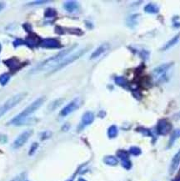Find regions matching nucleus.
<instances>
[{
    "instance_id": "obj_1",
    "label": "nucleus",
    "mask_w": 180,
    "mask_h": 181,
    "mask_svg": "<svg viewBox=\"0 0 180 181\" xmlns=\"http://www.w3.org/2000/svg\"><path fill=\"white\" fill-rule=\"evenodd\" d=\"M74 47L75 46H74V47H71V48L66 49V50H64V51H62V52L56 54L55 56L45 60L44 62H43L42 64H40L38 66H37L36 68H34L32 73L33 74H38V73L49 71V70H55V68L66 59V57H68V53H70V52L73 50V49Z\"/></svg>"
},
{
    "instance_id": "obj_2",
    "label": "nucleus",
    "mask_w": 180,
    "mask_h": 181,
    "mask_svg": "<svg viewBox=\"0 0 180 181\" xmlns=\"http://www.w3.org/2000/svg\"><path fill=\"white\" fill-rule=\"evenodd\" d=\"M44 100V97H40V98H37V99L32 103L29 106H28L22 112H21L19 114H18L17 116H15V117L8 123V125H16V126H17V125H22V124L26 121L27 119H28V117H29L31 114H33L36 110H38V109L43 105Z\"/></svg>"
},
{
    "instance_id": "obj_3",
    "label": "nucleus",
    "mask_w": 180,
    "mask_h": 181,
    "mask_svg": "<svg viewBox=\"0 0 180 181\" xmlns=\"http://www.w3.org/2000/svg\"><path fill=\"white\" fill-rule=\"evenodd\" d=\"M26 95V93H19L18 95H15L14 96H13L9 99H8L7 101L0 107V118L4 116V114L8 112L11 109L14 108L17 104H19V103L25 98Z\"/></svg>"
},
{
    "instance_id": "obj_4",
    "label": "nucleus",
    "mask_w": 180,
    "mask_h": 181,
    "mask_svg": "<svg viewBox=\"0 0 180 181\" xmlns=\"http://www.w3.org/2000/svg\"><path fill=\"white\" fill-rule=\"evenodd\" d=\"M172 64H173V63L164 64L154 69L153 75H154V79H155L156 82L164 83V82L168 80V78H169L168 73L170 70V68H172Z\"/></svg>"
},
{
    "instance_id": "obj_5",
    "label": "nucleus",
    "mask_w": 180,
    "mask_h": 181,
    "mask_svg": "<svg viewBox=\"0 0 180 181\" xmlns=\"http://www.w3.org/2000/svg\"><path fill=\"white\" fill-rule=\"evenodd\" d=\"M32 134H33L32 130H27V131H24L23 133H22L14 142L13 148L14 149H19V148L22 147V145L28 140L30 136L32 135Z\"/></svg>"
},
{
    "instance_id": "obj_6",
    "label": "nucleus",
    "mask_w": 180,
    "mask_h": 181,
    "mask_svg": "<svg viewBox=\"0 0 180 181\" xmlns=\"http://www.w3.org/2000/svg\"><path fill=\"white\" fill-rule=\"evenodd\" d=\"M171 129H172V125L170 122L164 119L159 120L157 126V131L159 134L166 135L171 131Z\"/></svg>"
},
{
    "instance_id": "obj_7",
    "label": "nucleus",
    "mask_w": 180,
    "mask_h": 181,
    "mask_svg": "<svg viewBox=\"0 0 180 181\" xmlns=\"http://www.w3.org/2000/svg\"><path fill=\"white\" fill-rule=\"evenodd\" d=\"M79 104H80L79 98H75V99H74L73 101H71L68 105L65 106L64 109L61 110L60 114H61L62 116H67L68 114H70V113H73L74 110H76L79 108Z\"/></svg>"
},
{
    "instance_id": "obj_8",
    "label": "nucleus",
    "mask_w": 180,
    "mask_h": 181,
    "mask_svg": "<svg viewBox=\"0 0 180 181\" xmlns=\"http://www.w3.org/2000/svg\"><path fill=\"white\" fill-rule=\"evenodd\" d=\"M85 52V49H82V50H80V51H78V52H76L75 53H74V54H72V55H70V56L68 57H66V59H64L61 64L57 67L56 68H55V70H58V69H60V68H64V66H66V65H68V64H69L70 63H73L74 61L76 60V59H78L79 57L82 56V53Z\"/></svg>"
},
{
    "instance_id": "obj_9",
    "label": "nucleus",
    "mask_w": 180,
    "mask_h": 181,
    "mask_svg": "<svg viewBox=\"0 0 180 181\" xmlns=\"http://www.w3.org/2000/svg\"><path fill=\"white\" fill-rule=\"evenodd\" d=\"M40 45L43 48L47 49H58L61 47V44L58 40L55 38H45L43 39L40 43Z\"/></svg>"
},
{
    "instance_id": "obj_10",
    "label": "nucleus",
    "mask_w": 180,
    "mask_h": 181,
    "mask_svg": "<svg viewBox=\"0 0 180 181\" xmlns=\"http://www.w3.org/2000/svg\"><path fill=\"white\" fill-rule=\"evenodd\" d=\"M180 164V149L176 155L173 156L172 161H171V164H170V168H169V172L170 173H173L178 168Z\"/></svg>"
},
{
    "instance_id": "obj_11",
    "label": "nucleus",
    "mask_w": 180,
    "mask_h": 181,
    "mask_svg": "<svg viewBox=\"0 0 180 181\" xmlns=\"http://www.w3.org/2000/svg\"><path fill=\"white\" fill-rule=\"evenodd\" d=\"M94 120V114L92 112H86L82 115L81 125L82 127H85L87 125L92 124Z\"/></svg>"
},
{
    "instance_id": "obj_12",
    "label": "nucleus",
    "mask_w": 180,
    "mask_h": 181,
    "mask_svg": "<svg viewBox=\"0 0 180 181\" xmlns=\"http://www.w3.org/2000/svg\"><path fill=\"white\" fill-rule=\"evenodd\" d=\"M109 49V45L108 44H102L100 45L98 48L95 51H94V53L91 54V57H90V59H97L99 56H101L103 53H104L107 50Z\"/></svg>"
},
{
    "instance_id": "obj_13",
    "label": "nucleus",
    "mask_w": 180,
    "mask_h": 181,
    "mask_svg": "<svg viewBox=\"0 0 180 181\" xmlns=\"http://www.w3.org/2000/svg\"><path fill=\"white\" fill-rule=\"evenodd\" d=\"M4 63L13 71L18 69L19 67V61L16 58H10L7 60H4Z\"/></svg>"
},
{
    "instance_id": "obj_14",
    "label": "nucleus",
    "mask_w": 180,
    "mask_h": 181,
    "mask_svg": "<svg viewBox=\"0 0 180 181\" xmlns=\"http://www.w3.org/2000/svg\"><path fill=\"white\" fill-rule=\"evenodd\" d=\"M179 40H180V33H178V34H177V35H175L172 39H170L168 43L165 44L164 46L162 48V50L165 51V50H167V49H169L170 48H172V47H173L175 44H177L179 42Z\"/></svg>"
},
{
    "instance_id": "obj_15",
    "label": "nucleus",
    "mask_w": 180,
    "mask_h": 181,
    "mask_svg": "<svg viewBox=\"0 0 180 181\" xmlns=\"http://www.w3.org/2000/svg\"><path fill=\"white\" fill-rule=\"evenodd\" d=\"M64 8L68 12H74L78 9V4L74 1H68L64 4Z\"/></svg>"
},
{
    "instance_id": "obj_16",
    "label": "nucleus",
    "mask_w": 180,
    "mask_h": 181,
    "mask_svg": "<svg viewBox=\"0 0 180 181\" xmlns=\"http://www.w3.org/2000/svg\"><path fill=\"white\" fill-rule=\"evenodd\" d=\"M144 11L148 14H157L159 11V8L156 4H148L144 7Z\"/></svg>"
},
{
    "instance_id": "obj_17",
    "label": "nucleus",
    "mask_w": 180,
    "mask_h": 181,
    "mask_svg": "<svg viewBox=\"0 0 180 181\" xmlns=\"http://www.w3.org/2000/svg\"><path fill=\"white\" fill-rule=\"evenodd\" d=\"M104 163L108 165H116L118 164V159L113 156H107L104 158Z\"/></svg>"
},
{
    "instance_id": "obj_18",
    "label": "nucleus",
    "mask_w": 180,
    "mask_h": 181,
    "mask_svg": "<svg viewBox=\"0 0 180 181\" xmlns=\"http://www.w3.org/2000/svg\"><path fill=\"white\" fill-rule=\"evenodd\" d=\"M180 137V129H176L174 130L173 133L172 134V135L170 137V140H169V146H172V143H174L178 138Z\"/></svg>"
},
{
    "instance_id": "obj_19",
    "label": "nucleus",
    "mask_w": 180,
    "mask_h": 181,
    "mask_svg": "<svg viewBox=\"0 0 180 181\" xmlns=\"http://www.w3.org/2000/svg\"><path fill=\"white\" fill-rule=\"evenodd\" d=\"M118 134V128L115 125H112L111 127H109V130H108V135L110 139L115 138Z\"/></svg>"
},
{
    "instance_id": "obj_20",
    "label": "nucleus",
    "mask_w": 180,
    "mask_h": 181,
    "mask_svg": "<svg viewBox=\"0 0 180 181\" xmlns=\"http://www.w3.org/2000/svg\"><path fill=\"white\" fill-rule=\"evenodd\" d=\"M10 79V75L8 74H3L0 75V84L1 85H6L8 83V82L9 81Z\"/></svg>"
},
{
    "instance_id": "obj_21",
    "label": "nucleus",
    "mask_w": 180,
    "mask_h": 181,
    "mask_svg": "<svg viewBox=\"0 0 180 181\" xmlns=\"http://www.w3.org/2000/svg\"><path fill=\"white\" fill-rule=\"evenodd\" d=\"M115 83L118 85H119V86L124 87V88L127 87V81L123 77H117L116 79H115Z\"/></svg>"
},
{
    "instance_id": "obj_22",
    "label": "nucleus",
    "mask_w": 180,
    "mask_h": 181,
    "mask_svg": "<svg viewBox=\"0 0 180 181\" xmlns=\"http://www.w3.org/2000/svg\"><path fill=\"white\" fill-rule=\"evenodd\" d=\"M55 15H56V11L51 8H48L45 12V16L48 17V18H52V17H54Z\"/></svg>"
},
{
    "instance_id": "obj_23",
    "label": "nucleus",
    "mask_w": 180,
    "mask_h": 181,
    "mask_svg": "<svg viewBox=\"0 0 180 181\" xmlns=\"http://www.w3.org/2000/svg\"><path fill=\"white\" fill-rule=\"evenodd\" d=\"M118 156L121 158V160H124V159H127L128 158V155L126 151L120 150L118 152Z\"/></svg>"
},
{
    "instance_id": "obj_24",
    "label": "nucleus",
    "mask_w": 180,
    "mask_h": 181,
    "mask_svg": "<svg viewBox=\"0 0 180 181\" xmlns=\"http://www.w3.org/2000/svg\"><path fill=\"white\" fill-rule=\"evenodd\" d=\"M129 152L131 153L132 155H139L140 154H141V149H140L139 148L135 147V146H134V147L130 148V149H129Z\"/></svg>"
},
{
    "instance_id": "obj_25",
    "label": "nucleus",
    "mask_w": 180,
    "mask_h": 181,
    "mask_svg": "<svg viewBox=\"0 0 180 181\" xmlns=\"http://www.w3.org/2000/svg\"><path fill=\"white\" fill-rule=\"evenodd\" d=\"M122 165L124 166L125 169H130L131 168V162H130V160L127 158V159H124V160H122Z\"/></svg>"
},
{
    "instance_id": "obj_26",
    "label": "nucleus",
    "mask_w": 180,
    "mask_h": 181,
    "mask_svg": "<svg viewBox=\"0 0 180 181\" xmlns=\"http://www.w3.org/2000/svg\"><path fill=\"white\" fill-rule=\"evenodd\" d=\"M23 40H22V39H20V38H18V39H16L14 42V45L15 46V47H18V46L19 45H22V44H23Z\"/></svg>"
},
{
    "instance_id": "obj_27",
    "label": "nucleus",
    "mask_w": 180,
    "mask_h": 181,
    "mask_svg": "<svg viewBox=\"0 0 180 181\" xmlns=\"http://www.w3.org/2000/svg\"><path fill=\"white\" fill-rule=\"evenodd\" d=\"M37 148H38V143H34V144H33V146H32V148H31V149H30L29 155H32V154H34V151L37 149Z\"/></svg>"
},
{
    "instance_id": "obj_28",
    "label": "nucleus",
    "mask_w": 180,
    "mask_h": 181,
    "mask_svg": "<svg viewBox=\"0 0 180 181\" xmlns=\"http://www.w3.org/2000/svg\"><path fill=\"white\" fill-rule=\"evenodd\" d=\"M5 8V4L4 3H0V11H2Z\"/></svg>"
},
{
    "instance_id": "obj_29",
    "label": "nucleus",
    "mask_w": 180,
    "mask_h": 181,
    "mask_svg": "<svg viewBox=\"0 0 180 181\" xmlns=\"http://www.w3.org/2000/svg\"><path fill=\"white\" fill-rule=\"evenodd\" d=\"M176 117H178V119H180V113H178V114H176Z\"/></svg>"
},
{
    "instance_id": "obj_30",
    "label": "nucleus",
    "mask_w": 180,
    "mask_h": 181,
    "mask_svg": "<svg viewBox=\"0 0 180 181\" xmlns=\"http://www.w3.org/2000/svg\"><path fill=\"white\" fill-rule=\"evenodd\" d=\"M79 181H86L85 179H79Z\"/></svg>"
},
{
    "instance_id": "obj_31",
    "label": "nucleus",
    "mask_w": 180,
    "mask_h": 181,
    "mask_svg": "<svg viewBox=\"0 0 180 181\" xmlns=\"http://www.w3.org/2000/svg\"><path fill=\"white\" fill-rule=\"evenodd\" d=\"M1 49H2V46H1V44H0V51H1Z\"/></svg>"
}]
</instances>
